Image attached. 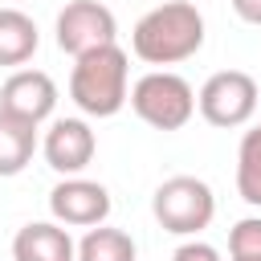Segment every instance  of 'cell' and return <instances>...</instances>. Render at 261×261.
<instances>
[{"instance_id": "cell-15", "label": "cell", "mask_w": 261, "mask_h": 261, "mask_svg": "<svg viewBox=\"0 0 261 261\" xmlns=\"http://www.w3.org/2000/svg\"><path fill=\"white\" fill-rule=\"evenodd\" d=\"M228 261H261V216H245L228 228Z\"/></svg>"}, {"instance_id": "cell-16", "label": "cell", "mask_w": 261, "mask_h": 261, "mask_svg": "<svg viewBox=\"0 0 261 261\" xmlns=\"http://www.w3.org/2000/svg\"><path fill=\"white\" fill-rule=\"evenodd\" d=\"M171 261H220V253H216L208 241H196V237H192V241H184V245L171 253Z\"/></svg>"}, {"instance_id": "cell-8", "label": "cell", "mask_w": 261, "mask_h": 261, "mask_svg": "<svg viewBox=\"0 0 261 261\" xmlns=\"http://www.w3.org/2000/svg\"><path fill=\"white\" fill-rule=\"evenodd\" d=\"M41 151H45V163L57 171V175H82L98 151V135L90 130L86 118H57L45 139H41Z\"/></svg>"}, {"instance_id": "cell-1", "label": "cell", "mask_w": 261, "mask_h": 261, "mask_svg": "<svg viewBox=\"0 0 261 261\" xmlns=\"http://www.w3.org/2000/svg\"><path fill=\"white\" fill-rule=\"evenodd\" d=\"M204 45V12L192 0H167L130 29V53L147 65H179Z\"/></svg>"}, {"instance_id": "cell-13", "label": "cell", "mask_w": 261, "mask_h": 261, "mask_svg": "<svg viewBox=\"0 0 261 261\" xmlns=\"http://www.w3.org/2000/svg\"><path fill=\"white\" fill-rule=\"evenodd\" d=\"M77 261H135V241L122 228L94 224L77 241Z\"/></svg>"}, {"instance_id": "cell-9", "label": "cell", "mask_w": 261, "mask_h": 261, "mask_svg": "<svg viewBox=\"0 0 261 261\" xmlns=\"http://www.w3.org/2000/svg\"><path fill=\"white\" fill-rule=\"evenodd\" d=\"M0 110L20 114L29 122H45L57 110V82L45 69H16L4 86H0Z\"/></svg>"}, {"instance_id": "cell-12", "label": "cell", "mask_w": 261, "mask_h": 261, "mask_svg": "<svg viewBox=\"0 0 261 261\" xmlns=\"http://www.w3.org/2000/svg\"><path fill=\"white\" fill-rule=\"evenodd\" d=\"M41 45L37 20L20 8H0V65H24L33 61Z\"/></svg>"}, {"instance_id": "cell-3", "label": "cell", "mask_w": 261, "mask_h": 261, "mask_svg": "<svg viewBox=\"0 0 261 261\" xmlns=\"http://www.w3.org/2000/svg\"><path fill=\"white\" fill-rule=\"evenodd\" d=\"M126 102H130V110H135L147 126H155V130H184V126L192 122V114H196V90L188 86V77H179V73H171V69H151V73H143V77L130 86Z\"/></svg>"}, {"instance_id": "cell-6", "label": "cell", "mask_w": 261, "mask_h": 261, "mask_svg": "<svg viewBox=\"0 0 261 261\" xmlns=\"http://www.w3.org/2000/svg\"><path fill=\"white\" fill-rule=\"evenodd\" d=\"M57 49L69 57H82L98 45H114L118 41V20L102 0H69L57 12Z\"/></svg>"}, {"instance_id": "cell-10", "label": "cell", "mask_w": 261, "mask_h": 261, "mask_svg": "<svg viewBox=\"0 0 261 261\" xmlns=\"http://www.w3.org/2000/svg\"><path fill=\"white\" fill-rule=\"evenodd\" d=\"M12 261H77V245L65 224L33 220L12 237Z\"/></svg>"}, {"instance_id": "cell-7", "label": "cell", "mask_w": 261, "mask_h": 261, "mask_svg": "<svg viewBox=\"0 0 261 261\" xmlns=\"http://www.w3.org/2000/svg\"><path fill=\"white\" fill-rule=\"evenodd\" d=\"M49 212L65 228H94V224H106V216H110V192L94 179L65 175L49 192Z\"/></svg>"}, {"instance_id": "cell-14", "label": "cell", "mask_w": 261, "mask_h": 261, "mask_svg": "<svg viewBox=\"0 0 261 261\" xmlns=\"http://www.w3.org/2000/svg\"><path fill=\"white\" fill-rule=\"evenodd\" d=\"M237 192L245 204L261 208V126L241 135L237 147Z\"/></svg>"}, {"instance_id": "cell-4", "label": "cell", "mask_w": 261, "mask_h": 261, "mask_svg": "<svg viewBox=\"0 0 261 261\" xmlns=\"http://www.w3.org/2000/svg\"><path fill=\"white\" fill-rule=\"evenodd\" d=\"M151 212H155V220H159L163 232H171V237H196V232H204L212 224L216 196L196 175H171V179H163L155 188Z\"/></svg>"}, {"instance_id": "cell-5", "label": "cell", "mask_w": 261, "mask_h": 261, "mask_svg": "<svg viewBox=\"0 0 261 261\" xmlns=\"http://www.w3.org/2000/svg\"><path fill=\"white\" fill-rule=\"evenodd\" d=\"M257 106H261V90H257L253 73H245V69H220L196 94V110L204 114V122H212L220 130L245 126L257 114Z\"/></svg>"}, {"instance_id": "cell-2", "label": "cell", "mask_w": 261, "mask_h": 261, "mask_svg": "<svg viewBox=\"0 0 261 261\" xmlns=\"http://www.w3.org/2000/svg\"><path fill=\"white\" fill-rule=\"evenodd\" d=\"M130 94V57L126 49L114 45H98L82 57H73V73H69V98L82 114L90 118H114L126 106Z\"/></svg>"}, {"instance_id": "cell-17", "label": "cell", "mask_w": 261, "mask_h": 261, "mask_svg": "<svg viewBox=\"0 0 261 261\" xmlns=\"http://www.w3.org/2000/svg\"><path fill=\"white\" fill-rule=\"evenodd\" d=\"M232 12H237L245 24H257V29H261V0H232Z\"/></svg>"}, {"instance_id": "cell-11", "label": "cell", "mask_w": 261, "mask_h": 261, "mask_svg": "<svg viewBox=\"0 0 261 261\" xmlns=\"http://www.w3.org/2000/svg\"><path fill=\"white\" fill-rule=\"evenodd\" d=\"M37 143H41V139H37V122L0 110V179L20 175V171L33 163Z\"/></svg>"}]
</instances>
